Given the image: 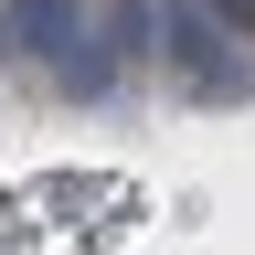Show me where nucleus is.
<instances>
[{"label": "nucleus", "mask_w": 255, "mask_h": 255, "mask_svg": "<svg viewBox=\"0 0 255 255\" xmlns=\"http://www.w3.org/2000/svg\"><path fill=\"white\" fill-rule=\"evenodd\" d=\"M149 21H159V0H117V21H107L117 43H107V64H138V53H149Z\"/></svg>", "instance_id": "3"}, {"label": "nucleus", "mask_w": 255, "mask_h": 255, "mask_svg": "<svg viewBox=\"0 0 255 255\" xmlns=\"http://www.w3.org/2000/svg\"><path fill=\"white\" fill-rule=\"evenodd\" d=\"M159 32H170V43H159V53H170V75L202 96V107H234V96L255 85V75H245V43L202 11V0H159Z\"/></svg>", "instance_id": "1"}, {"label": "nucleus", "mask_w": 255, "mask_h": 255, "mask_svg": "<svg viewBox=\"0 0 255 255\" xmlns=\"http://www.w3.org/2000/svg\"><path fill=\"white\" fill-rule=\"evenodd\" d=\"M0 43L21 64H64L85 43V0H11V11H0Z\"/></svg>", "instance_id": "2"}]
</instances>
